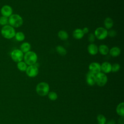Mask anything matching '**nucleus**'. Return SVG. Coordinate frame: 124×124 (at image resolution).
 I'll return each mask as SVG.
<instances>
[{
    "mask_svg": "<svg viewBox=\"0 0 124 124\" xmlns=\"http://www.w3.org/2000/svg\"><path fill=\"white\" fill-rule=\"evenodd\" d=\"M0 33L4 38L10 39L15 37L16 32L14 28L10 25H6L2 27L1 29Z\"/></svg>",
    "mask_w": 124,
    "mask_h": 124,
    "instance_id": "f257e3e1",
    "label": "nucleus"
},
{
    "mask_svg": "<svg viewBox=\"0 0 124 124\" xmlns=\"http://www.w3.org/2000/svg\"><path fill=\"white\" fill-rule=\"evenodd\" d=\"M8 23L13 28H19L23 23L22 17L18 14H12L8 18Z\"/></svg>",
    "mask_w": 124,
    "mask_h": 124,
    "instance_id": "f03ea898",
    "label": "nucleus"
},
{
    "mask_svg": "<svg viewBox=\"0 0 124 124\" xmlns=\"http://www.w3.org/2000/svg\"><path fill=\"white\" fill-rule=\"evenodd\" d=\"M23 59L27 65H34L37 62V55L34 51H29L25 54Z\"/></svg>",
    "mask_w": 124,
    "mask_h": 124,
    "instance_id": "7ed1b4c3",
    "label": "nucleus"
},
{
    "mask_svg": "<svg viewBox=\"0 0 124 124\" xmlns=\"http://www.w3.org/2000/svg\"><path fill=\"white\" fill-rule=\"evenodd\" d=\"M36 91L39 95L41 96H46L49 93V86L46 82H40L36 87Z\"/></svg>",
    "mask_w": 124,
    "mask_h": 124,
    "instance_id": "20e7f679",
    "label": "nucleus"
},
{
    "mask_svg": "<svg viewBox=\"0 0 124 124\" xmlns=\"http://www.w3.org/2000/svg\"><path fill=\"white\" fill-rule=\"evenodd\" d=\"M10 55L13 61L16 62L22 61L24 58L23 53L19 49H14L11 52Z\"/></svg>",
    "mask_w": 124,
    "mask_h": 124,
    "instance_id": "39448f33",
    "label": "nucleus"
},
{
    "mask_svg": "<svg viewBox=\"0 0 124 124\" xmlns=\"http://www.w3.org/2000/svg\"><path fill=\"white\" fill-rule=\"evenodd\" d=\"M108 31L104 27H98L94 31V35L98 40H103L108 36Z\"/></svg>",
    "mask_w": 124,
    "mask_h": 124,
    "instance_id": "423d86ee",
    "label": "nucleus"
},
{
    "mask_svg": "<svg viewBox=\"0 0 124 124\" xmlns=\"http://www.w3.org/2000/svg\"><path fill=\"white\" fill-rule=\"evenodd\" d=\"M96 83L100 87H103L106 85L108 81V78L105 74L100 72L95 75Z\"/></svg>",
    "mask_w": 124,
    "mask_h": 124,
    "instance_id": "0eeeda50",
    "label": "nucleus"
},
{
    "mask_svg": "<svg viewBox=\"0 0 124 124\" xmlns=\"http://www.w3.org/2000/svg\"><path fill=\"white\" fill-rule=\"evenodd\" d=\"M25 71L28 77L31 78H34L37 76L39 73L38 67L36 66L35 64L29 65Z\"/></svg>",
    "mask_w": 124,
    "mask_h": 124,
    "instance_id": "6e6552de",
    "label": "nucleus"
},
{
    "mask_svg": "<svg viewBox=\"0 0 124 124\" xmlns=\"http://www.w3.org/2000/svg\"><path fill=\"white\" fill-rule=\"evenodd\" d=\"M89 72L96 75L97 74L101 72V65L97 62H93L89 66Z\"/></svg>",
    "mask_w": 124,
    "mask_h": 124,
    "instance_id": "1a4fd4ad",
    "label": "nucleus"
},
{
    "mask_svg": "<svg viewBox=\"0 0 124 124\" xmlns=\"http://www.w3.org/2000/svg\"><path fill=\"white\" fill-rule=\"evenodd\" d=\"M0 13L2 16L8 17L12 15L13 9L10 5H4L0 9Z\"/></svg>",
    "mask_w": 124,
    "mask_h": 124,
    "instance_id": "9d476101",
    "label": "nucleus"
},
{
    "mask_svg": "<svg viewBox=\"0 0 124 124\" xmlns=\"http://www.w3.org/2000/svg\"><path fill=\"white\" fill-rule=\"evenodd\" d=\"M86 81L89 86H92L94 85L96 83L95 75L89 71L86 76Z\"/></svg>",
    "mask_w": 124,
    "mask_h": 124,
    "instance_id": "9b49d317",
    "label": "nucleus"
},
{
    "mask_svg": "<svg viewBox=\"0 0 124 124\" xmlns=\"http://www.w3.org/2000/svg\"><path fill=\"white\" fill-rule=\"evenodd\" d=\"M112 65L108 62H103L101 65V71L104 74L109 73L111 72Z\"/></svg>",
    "mask_w": 124,
    "mask_h": 124,
    "instance_id": "f8f14e48",
    "label": "nucleus"
},
{
    "mask_svg": "<svg viewBox=\"0 0 124 124\" xmlns=\"http://www.w3.org/2000/svg\"><path fill=\"white\" fill-rule=\"evenodd\" d=\"M88 51L92 55H95L97 54L98 51V46L94 44H91L88 46Z\"/></svg>",
    "mask_w": 124,
    "mask_h": 124,
    "instance_id": "ddd939ff",
    "label": "nucleus"
},
{
    "mask_svg": "<svg viewBox=\"0 0 124 124\" xmlns=\"http://www.w3.org/2000/svg\"><path fill=\"white\" fill-rule=\"evenodd\" d=\"M84 34L81 29H76L73 32V36L76 39H80L83 38Z\"/></svg>",
    "mask_w": 124,
    "mask_h": 124,
    "instance_id": "4468645a",
    "label": "nucleus"
},
{
    "mask_svg": "<svg viewBox=\"0 0 124 124\" xmlns=\"http://www.w3.org/2000/svg\"><path fill=\"white\" fill-rule=\"evenodd\" d=\"M121 49L117 46H114L109 50V53L113 57H118L121 53Z\"/></svg>",
    "mask_w": 124,
    "mask_h": 124,
    "instance_id": "2eb2a0df",
    "label": "nucleus"
},
{
    "mask_svg": "<svg viewBox=\"0 0 124 124\" xmlns=\"http://www.w3.org/2000/svg\"><path fill=\"white\" fill-rule=\"evenodd\" d=\"M98 48V51L102 55H106L109 53V48L106 45H101Z\"/></svg>",
    "mask_w": 124,
    "mask_h": 124,
    "instance_id": "dca6fc26",
    "label": "nucleus"
},
{
    "mask_svg": "<svg viewBox=\"0 0 124 124\" xmlns=\"http://www.w3.org/2000/svg\"><path fill=\"white\" fill-rule=\"evenodd\" d=\"M104 24L106 29H110L113 26V21L110 17H107L104 20Z\"/></svg>",
    "mask_w": 124,
    "mask_h": 124,
    "instance_id": "f3484780",
    "label": "nucleus"
},
{
    "mask_svg": "<svg viewBox=\"0 0 124 124\" xmlns=\"http://www.w3.org/2000/svg\"><path fill=\"white\" fill-rule=\"evenodd\" d=\"M20 50L24 53H26L27 52L30 51L31 48V45L28 42H24L20 46Z\"/></svg>",
    "mask_w": 124,
    "mask_h": 124,
    "instance_id": "a211bd4d",
    "label": "nucleus"
},
{
    "mask_svg": "<svg viewBox=\"0 0 124 124\" xmlns=\"http://www.w3.org/2000/svg\"><path fill=\"white\" fill-rule=\"evenodd\" d=\"M116 112L121 117L124 116V103H120L116 107Z\"/></svg>",
    "mask_w": 124,
    "mask_h": 124,
    "instance_id": "6ab92c4d",
    "label": "nucleus"
},
{
    "mask_svg": "<svg viewBox=\"0 0 124 124\" xmlns=\"http://www.w3.org/2000/svg\"><path fill=\"white\" fill-rule=\"evenodd\" d=\"M58 37L62 41H65L68 38V33L63 30L60 31L58 33Z\"/></svg>",
    "mask_w": 124,
    "mask_h": 124,
    "instance_id": "aec40b11",
    "label": "nucleus"
},
{
    "mask_svg": "<svg viewBox=\"0 0 124 124\" xmlns=\"http://www.w3.org/2000/svg\"><path fill=\"white\" fill-rule=\"evenodd\" d=\"M15 37L16 39L18 42H22L24 40L25 38V34L21 31H18L16 33Z\"/></svg>",
    "mask_w": 124,
    "mask_h": 124,
    "instance_id": "412c9836",
    "label": "nucleus"
},
{
    "mask_svg": "<svg viewBox=\"0 0 124 124\" xmlns=\"http://www.w3.org/2000/svg\"><path fill=\"white\" fill-rule=\"evenodd\" d=\"M27 64L23 61H21L20 62H17V67L19 70L20 71H25L27 68Z\"/></svg>",
    "mask_w": 124,
    "mask_h": 124,
    "instance_id": "4be33fe9",
    "label": "nucleus"
},
{
    "mask_svg": "<svg viewBox=\"0 0 124 124\" xmlns=\"http://www.w3.org/2000/svg\"><path fill=\"white\" fill-rule=\"evenodd\" d=\"M56 51L61 55L64 56L67 53V50L66 49L62 46H58L56 48Z\"/></svg>",
    "mask_w": 124,
    "mask_h": 124,
    "instance_id": "5701e85b",
    "label": "nucleus"
},
{
    "mask_svg": "<svg viewBox=\"0 0 124 124\" xmlns=\"http://www.w3.org/2000/svg\"><path fill=\"white\" fill-rule=\"evenodd\" d=\"M97 120L98 124H106V118L104 115L102 114H99L97 117Z\"/></svg>",
    "mask_w": 124,
    "mask_h": 124,
    "instance_id": "b1692460",
    "label": "nucleus"
},
{
    "mask_svg": "<svg viewBox=\"0 0 124 124\" xmlns=\"http://www.w3.org/2000/svg\"><path fill=\"white\" fill-rule=\"evenodd\" d=\"M48 97L51 101H55L58 98V95L54 92H50L48 93Z\"/></svg>",
    "mask_w": 124,
    "mask_h": 124,
    "instance_id": "393cba45",
    "label": "nucleus"
},
{
    "mask_svg": "<svg viewBox=\"0 0 124 124\" xmlns=\"http://www.w3.org/2000/svg\"><path fill=\"white\" fill-rule=\"evenodd\" d=\"M8 23V18L4 16L0 17V25L3 26L6 25Z\"/></svg>",
    "mask_w": 124,
    "mask_h": 124,
    "instance_id": "a878e982",
    "label": "nucleus"
},
{
    "mask_svg": "<svg viewBox=\"0 0 124 124\" xmlns=\"http://www.w3.org/2000/svg\"><path fill=\"white\" fill-rule=\"evenodd\" d=\"M120 69V65L117 63H114L111 66V72H117Z\"/></svg>",
    "mask_w": 124,
    "mask_h": 124,
    "instance_id": "bb28decb",
    "label": "nucleus"
},
{
    "mask_svg": "<svg viewBox=\"0 0 124 124\" xmlns=\"http://www.w3.org/2000/svg\"><path fill=\"white\" fill-rule=\"evenodd\" d=\"M95 35L93 33H90L88 35V40L91 43H93L95 41Z\"/></svg>",
    "mask_w": 124,
    "mask_h": 124,
    "instance_id": "cd10ccee",
    "label": "nucleus"
},
{
    "mask_svg": "<svg viewBox=\"0 0 124 124\" xmlns=\"http://www.w3.org/2000/svg\"><path fill=\"white\" fill-rule=\"evenodd\" d=\"M108 35L110 37H114L116 35V31L113 30H110L108 31Z\"/></svg>",
    "mask_w": 124,
    "mask_h": 124,
    "instance_id": "c85d7f7f",
    "label": "nucleus"
},
{
    "mask_svg": "<svg viewBox=\"0 0 124 124\" xmlns=\"http://www.w3.org/2000/svg\"><path fill=\"white\" fill-rule=\"evenodd\" d=\"M82 31H83L84 34H87V33H88L89 32V30L88 28H87V27H84V28L82 29Z\"/></svg>",
    "mask_w": 124,
    "mask_h": 124,
    "instance_id": "c756f323",
    "label": "nucleus"
},
{
    "mask_svg": "<svg viewBox=\"0 0 124 124\" xmlns=\"http://www.w3.org/2000/svg\"><path fill=\"white\" fill-rule=\"evenodd\" d=\"M119 124H124V116H122L118 120Z\"/></svg>",
    "mask_w": 124,
    "mask_h": 124,
    "instance_id": "7c9ffc66",
    "label": "nucleus"
},
{
    "mask_svg": "<svg viewBox=\"0 0 124 124\" xmlns=\"http://www.w3.org/2000/svg\"><path fill=\"white\" fill-rule=\"evenodd\" d=\"M106 124H115V121L114 120H110L108 121Z\"/></svg>",
    "mask_w": 124,
    "mask_h": 124,
    "instance_id": "2f4dec72",
    "label": "nucleus"
}]
</instances>
